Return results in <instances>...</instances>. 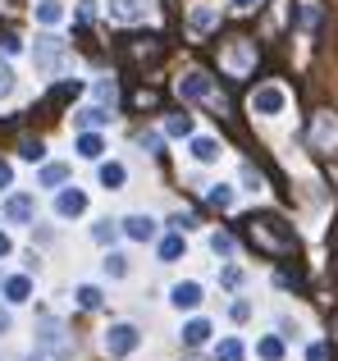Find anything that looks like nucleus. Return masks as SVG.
Masks as SVG:
<instances>
[{
    "instance_id": "41",
    "label": "nucleus",
    "mask_w": 338,
    "mask_h": 361,
    "mask_svg": "<svg viewBox=\"0 0 338 361\" xmlns=\"http://www.w3.org/2000/svg\"><path fill=\"white\" fill-rule=\"evenodd\" d=\"M9 183H14V165H9V160H0V192H5Z\"/></svg>"
},
{
    "instance_id": "32",
    "label": "nucleus",
    "mask_w": 338,
    "mask_h": 361,
    "mask_svg": "<svg viewBox=\"0 0 338 361\" xmlns=\"http://www.w3.org/2000/svg\"><path fill=\"white\" fill-rule=\"evenodd\" d=\"M302 27H320V5L315 0H302Z\"/></svg>"
},
{
    "instance_id": "25",
    "label": "nucleus",
    "mask_w": 338,
    "mask_h": 361,
    "mask_svg": "<svg viewBox=\"0 0 338 361\" xmlns=\"http://www.w3.org/2000/svg\"><path fill=\"white\" fill-rule=\"evenodd\" d=\"M128 270H133V265H128L124 252H110L106 256V274H110V279H128Z\"/></svg>"
},
{
    "instance_id": "48",
    "label": "nucleus",
    "mask_w": 338,
    "mask_h": 361,
    "mask_svg": "<svg viewBox=\"0 0 338 361\" xmlns=\"http://www.w3.org/2000/svg\"><path fill=\"white\" fill-rule=\"evenodd\" d=\"M334 329H338V325H334Z\"/></svg>"
},
{
    "instance_id": "26",
    "label": "nucleus",
    "mask_w": 338,
    "mask_h": 361,
    "mask_svg": "<svg viewBox=\"0 0 338 361\" xmlns=\"http://www.w3.org/2000/svg\"><path fill=\"white\" fill-rule=\"evenodd\" d=\"M165 133H169V137H192V115H169Z\"/></svg>"
},
{
    "instance_id": "13",
    "label": "nucleus",
    "mask_w": 338,
    "mask_h": 361,
    "mask_svg": "<svg viewBox=\"0 0 338 361\" xmlns=\"http://www.w3.org/2000/svg\"><path fill=\"white\" fill-rule=\"evenodd\" d=\"M187 27H192V37H206L220 27V9L215 5H192L187 9Z\"/></svg>"
},
{
    "instance_id": "28",
    "label": "nucleus",
    "mask_w": 338,
    "mask_h": 361,
    "mask_svg": "<svg viewBox=\"0 0 338 361\" xmlns=\"http://www.w3.org/2000/svg\"><path fill=\"white\" fill-rule=\"evenodd\" d=\"M64 178H69V165H46V169H42V178H37V183H42V188H60Z\"/></svg>"
},
{
    "instance_id": "12",
    "label": "nucleus",
    "mask_w": 338,
    "mask_h": 361,
    "mask_svg": "<svg viewBox=\"0 0 338 361\" xmlns=\"http://www.w3.org/2000/svg\"><path fill=\"white\" fill-rule=\"evenodd\" d=\"M82 211H87V192H82V188H64V192L55 197V215H60V220H78Z\"/></svg>"
},
{
    "instance_id": "24",
    "label": "nucleus",
    "mask_w": 338,
    "mask_h": 361,
    "mask_svg": "<svg viewBox=\"0 0 338 361\" xmlns=\"http://www.w3.org/2000/svg\"><path fill=\"white\" fill-rule=\"evenodd\" d=\"M37 18H42L46 27H55L64 18V5H60V0H42V5H37Z\"/></svg>"
},
{
    "instance_id": "18",
    "label": "nucleus",
    "mask_w": 338,
    "mask_h": 361,
    "mask_svg": "<svg viewBox=\"0 0 338 361\" xmlns=\"http://www.w3.org/2000/svg\"><path fill=\"white\" fill-rule=\"evenodd\" d=\"M73 123H78V128H106L110 110L106 106H82V110H73Z\"/></svg>"
},
{
    "instance_id": "38",
    "label": "nucleus",
    "mask_w": 338,
    "mask_h": 361,
    "mask_svg": "<svg viewBox=\"0 0 338 361\" xmlns=\"http://www.w3.org/2000/svg\"><path fill=\"white\" fill-rule=\"evenodd\" d=\"M238 283H242V270L238 265H224V288H238Z\"/></svg>"
},
{
    "instance_id": "27",
    "label": "nucleus",
    "mask_w": 338,
    "mask_h": 361,
    "mask_svg": "<svg viewBox=\"0 0 338 361\" xmlns=\"http://www.w3.org/2000/svg\"><path fill=\"white\" fill-rule=\"evenodd\" d=\"M242 357H247V348H242L238 338H224V343L215 348V361H242Z\"/></svg>"
},
{
    "instance_id": "4",
    "label": "nucleus",
    "mask_w": 338,
    "mask_h": 361,
    "mask_svg": "<svg viewBox=\"0 0 338 361\" xmlns=\"http://www.w3.org/2000/svg\"><path fill=\"white\" fill-rule=\"evenodd\" d=\"M101 348H106V353L115 357V361H124V357H133L137 348H142V329L128 325V320H119V325H110V329H106Z\"/></svg>"
},
{
    "instance_id": "14",
    "label": "nucleus",
    "mask_w": 338,
    "mask_h": 361,
    "mask_svg": "<svg viewBox=\"0 0 338 361\" xmlns=\"http://www.w3.org/2000/svg\"><path fill=\"white\" fill-rule=\"evenodd\" d=\"M169 302H174L178 311H196V307H201V283H196V279L174 283V288H169Z\"/></svg>"
},
{
    "instance_id": "17",
    "label": "nucleus",
    "mask_w": 338,
    "mask_h": 361,
    "mask_svg": "<svg viewBox=\"0 0 338 361\" xmlns=\"http://www.w3.org/2000/svg\"><path fill=\"white\" fill-rule=\"evenodd\" d=\"M220 156H224V147L215 137H192V160L196 165H215Z\"/></svg>"
},
{
    "instance_id": "45",
    "label": "nucleus",
    "mask_w": 338,
    "mask_h": 361,
    "mask_svg": "<svg viewBox=\"0 0 338 361\" xmlns=\"http://www.w3.org/2000/svg\"><path fill=\"white\" fill-rule=\"evenodd\" d=\"M14 252V243H9V233H0V256H9Z\"/></svg>"
},
{
    "instance_id": "34",
    "label": "nucleus",
    "mask_w": 338,
    "mask_h": 361,
    "mask_svg": "<svg viewBox=\"0 0 338 361\" xmlns=\"http://www.w3.org/2000/svg\"><path fill=\"white\" fill-rule=\"evenodd\" d=\"M9 92H14V69L0 60V97H9Z\"/></svg>"
},
{
    "instance_id": "33",
    "label": "nucleus",
    "mask_w": 338,
    "mask_h": 361,
    "mask_svg": "<svg viewBox=\"0 0 338 361\" xmlns=\"http://www.w3.org/2000/svg\"><path fill=\"white\" fill-rule=\"evenodd\" d=\"M211 252L215 256H233V238L229 233H211Z\"/></svg>"
},
{
    "instance_id": "44",
    "label": "nucleus",
    "mask_w": 338,
    "mask_h": 361,
    "mask_svg": "<svg viewBox=\"0 0 338 361\" xmlns=\"http://www.w3.org/2000/svg\"><path fill=\"white\" fill-rule=\"evenodd\" d=\"M229 5H233V9H256L261 0H229Z\"/></svg>"
},
{
    "instance_id": "30",
    "label": "nucleus",
    "mask_w": 338,
    "mask_h": 361,
    "mask_svg": "<svg viewBox=\"0 0 338 361\" xmlns=\"http://www.w3.org/2000/svg\"><path fill=\"white\" fill-rule=\"evenodd\" d=\"M183 256V233H169V238H161V261H178Z\"/></svg>"
},
{
    "instance_id": "16",
    "label": "nucleus",
    "mask_w": 338,
    "mask_h": 361,
    "mask_svg": "<svg viewBox=\"0 0 338 361\" xmlns=\"http://www.w3.org/2000/svg\"><path fill=\"white\" fill-rule=\"evenodd\" d=\"M211 334H215L211 320H187L178 338H183V348H201V343H211Z\"/></svg>"
},
{
    "instance_id": "36",
    "label": "nucleus",
    "mask_w": 338,
    "mask_h": 361,
    "mask_svg": "<svg viewBox=\"0 0 338 361\" xmlns=\"http://www.w3.org/2000/svg\"><path fill=\"white\" fill-rule=\"evenodd\" d=\"M96 18V0H78V23H92Z\"/></svg>"
},
{
    "instance_id": "35",
    "label": "nucleus",
    "mask_w": 338,
    "mask_h": 361,
    "mask_svg": "<svg viewBox=\"0 0 338 361\" xmlns=\"http://www.w3.org/2000/svg\"><path fill=\"white\" fill-rule=\"evenodd\" d=\"M82 92V82H60V87H55V101H69V97H78Z\"/></svg>"
},
{
    "instance_id": "39",
    "label": "nucleus",
    "mask_w": 338,
    "mask_h": 361,
    "mask_svg": "<svg viewBox=\"0 0 338 361\" xmlns=\"http://www.w3.org/2000/svg\"><path fill=\"white\" fill-rule=\"evenodd\" d=\"M229 316H233V320H247V316H251V302H242V298H238V302L229 307Z\"/></svg>"
},
{
    "instance_id": "9",
    "label": "nucleus",
    "mask_w": 338,
    "mask_h": 361,
    "mask_svg": "<svg viewBox=\"0 0 338 361\" xmlns=\"http://www.w3.org/2000/svg\"><path fill=\"white\" fill-rule=\"evenodd\" d=\"M37 215V197L32 192H9L5 197V220L9 224H32Z\"/></svg>"
},
{
    "instance_id": "1",
    "label": "nucleus",
    "mask_w": 338,
    "mask_h": 361,
    "mask_svg": "<svg viewBox=\"0 0 338 361\" xmlns=\"http://www.w3.org/2000/svg\"><path fill=\"white\" fill-rule=\"evenodd\" d=\"M247 243L256 247V252H265V256H293V247H297V238H293V229H288L279 215H247Z\"/></svg>"
},
{
    "instance_id": "10",
    "label": "nucleus",
    "mask_w": 338,
    "mask_h": 361,
    "mask_svg": "<svg viewBox=\"0 0 338 361\" xmlns=\"http://www.w3.org/2000/svg\"><path fill=\"white\" fill-rule=\"evenodd\" d=\"M311 142H315L320 151H334V147H338V115L320 110V115H315V123H311Z\"/></svg>"
},
{
    "instance_id": "31",
    "label": "nucleus",
    "mask_w": 338,
    "mask_h": 361,
    "mask_svg": "<svg viewBox=\"0 0 338 361\" xmlns=\"http://www.w3.org/2000/svg\"><path fill=\"white\" fill-rule=\"evenodd\" d=\"M78 307H87V311L101 307V288H96V283H82V288H78Z\"/></svg>"
},
{
    "instance_id": "3",
    "label": "nucleus",
    "mask_w": 338,
    "mask_h": 361,
    "mask_svg": "<svg viewBox=\"0 0 338 361\" xmlns=\"http://www.w3.org/2000/svg\"><path fill=\"white\" fill-rule=\"evenodd\" d=\"M64 55H69V46H64L55 32L37 37V46H32V64H37V73H42V78H55V73L64 69Z\"/></svg>"
},
{
    "instance_id": "23",
    "label": "nucleus",
    "mask_w": 338,
    "mask_h": 361,
    "mask_svg": "<svg viewBox=\"0 0 338 361\" xmlns=\"http://www.w3.org/2000/svg\"><path fill=\"white\" fill-rule=\"evenodd\" d=\"M119 233H124V229H119L115 220H96V224H92V238H96L101 247H110V243L119 238Z\"/></svg>"
},
{
    "instance_id": "46",
    "label": "nucleus",
    "mask_w": 338,
    "mask_h": 361,
    "mask_svg": "<svg viewBox=\"0 0 338 361\" xmlns=\"http://www.w3.org/2000/svg\"><path fill=\"white\" fill-rule=\"evenodd\" d=\"M23 361H46V353H32V357H23Z\"/></svg>"
},
{
    "instance_id": "7",
    "label": "nucleus",
    "mask_w": 338,
    "mask_h": 361,
    "mask_svg": "<svg viewBox=\"0 0 338 361\" xmlns=\"http://www.w3.org/2000/svg\"><path fill=\"white\" fill-rule=\"evenodd\" d=\"M251 110H256V115H265V119L284 115V110H288V92L279 87V82H265V87L251 92Z\"/></svg>"
},
{
    "instance_id": "29",
    "label": "nucleus",
    "mask_w": 338,
    "mask_h": 361,
    "mask_svg": "<svg viewBox=\"0 0 338 361\" xmlns=\"http://www.w3.org/2000/svg\"><path fill=\"white\" fill-rule=\"evenodd\" d=\"M265 361H284V338H275V334H265L261 338V348H256Z\"/></svg>"
},
{
    "instance_id": "11",
    "label": "nucleus",
    "mask_w": 338,
    "mask_h": 361,
    "mask_svg": "<svg viewBox=\"0 0 338 361\" xmlns=\"http://www.w3.org/2000/svg\"><path fill=\"white\" fill-rule=\"evenodd\" d=\"M106 9H110L115 23H142L146 9H151V0H106Z\"/></svg>"
},
{
    "instance_id": "15",
    "label": "nucleus",
    "mask_w": 338,
    "mask_h": 361,
    "mask_svg": "<svg viewBox=\"0 0 338 361\" xmlns=\"http://www.w3.org/2000/svg\"><path fill=\"white\" fill-rule=\"evenodd\" d=\"M119 229H124V233H128L133 243H151L156 233H161V224H156L151 215H128V220L119 224Z\"/></svg>"
},
{
    "instance_id": "40",
    "label": "nucleus",
    "mask_w": 338,
    "mask_h": 361,
    "mask_svg": "<svg viewBox=\"0 0 338 361\" xmlns=\"http://www.w3.org/2000/svg\"><path fill=\"white\" fill-rule=\"evenodd\" d=\"M306 361H330V348H325V343H311V348H306Z\"/></svg>"
},
{
    "instance_id": "42",
    "label": "nucleus",
    "mask_w": 338,
    "mask_h": 361,
    "mask_svg": "<svg viewBox=\"0 0 338 361\" xmlns=\"http://www.w3.org/2000/svg\"><path fill=\"white\" fill-rule=\"evenodd\" d=\"M96 97H101V101H110V106H115V82H96Z\"/></svg>"
},
{
    "instance_id": "5",
    "label": "nucleus",
    "mask_w": 338,
    "mask_h": 361,
    "mask_svg": "<svg viewBox=\"0 0 338 361\" xmlns=\"http://www.w3.org/2000/svg\"><path fill=\"white\" fill-rule=\"evenodd\" d=\"M220 64L229 69V78H247V73L256 69V42H247V37L229 42V46L220 51Z\"/></svg>"
},
{
    "instance_id": "6",
    "label": "nucleus",
    "mask_w": 338,
    "mask_h": 361,
    "mask_svg": "<svg viewBox=\"0 0 338 361\" xmlns=\"http://www.w3.org/2000/svg\"><path fill=\"white\" fill-rule=\"evenodd\" d=\"M178 97H183V101H211V106H220V110H224V97L215 92V82L206 78L201 69H187L183 78H178Z\"/></svg>"
},
{
    "instance_id": "47",
    "label": "nucleus",
    "mask_w": 338,
    "mask_h": 361,
    "mask_svg": "<svg viewBox=\"0 0 338 361\" xmlns=\"http://www.w3.org/2000/svg\"><path fill=\"white\" fill-rule=\"evenodd\" d=\"M183 361H206V357H183Z\"/></svg>"
},
{
    "instance_id": "19",
    "label": "nucleus",
    "mask_w": 338,
    "mask_h": 361,
    "mask_svg": "<svg viewBox=\"0 0 338 361\" xmlns=\"http://www.w3.org/2000/svg\"><path fill=\"white\" fill-rule=\"evenodd\" d=\"M124 183H128V169L119 165V160H106V165H101V188H110V192H119Z\"/></svg>"
},
{
    "instance_id": "2",
    "label": "nucleus",
    "mask_w": 338,
    "mask_h": 361,
    "mask_svg": "<svg viewBox=\"0 0 338 361\" xmlns=\"http://www.w3.org/2000/svg\"><path fill=\"white\" fill-rule=\"evenodd\" d=\"M37 353H46V357H55V361H69L73 357V334L55 316H46L42 325H37Z\"/></svg>"
},
{
    "instance_id": "22",
    "label": "nucleus",
    "mask_w": 338,
    "mask_h": 361,
    "mask_svg": "<svg viewBox=\"0 0 338 361\" xmlns=\"http://www.w3.org/2000/svg\"><path fill=\"white\" fill-rule=\"evenodd\" d=\"M101 151H106V142H101L96 133H82L78 137V156L82 160H101Z\"/></svg>"
},
{
    "instance_id": "37",
    "label": "nucleus",
    "mask_w": 338,
    "mask_h": 361,
    "mask_svg": "<svg viewBox=\"0 0 338 361\" xmlns=\"http://www.w3.org/2000/svg\"><path fill=\"white\" fill-rule=\"evenodd\" d=\"M46 156V147H42V142H32V137H27L23 142V160H42Z\"/></svg>"
},
{
    "instance_id": "43",
    "label": "nucleus",
    "mask_w": 338,
    "mask_h": 361,
    "mask_svg": "<svg viewBox=\"0 0 338 361\" xmlns=\"http://www.w3.org/2000/svg\"><path fill=\"white\" fill-rule=\"evenodd\" d=\"M9 329H14V316H9V311H5V307H0V338H5V334H9Z\"/></svg>"
},
{
    "instance_id": "20",
    "label": "nucleus",
    "mask_w": 338,
    "mask_h": 361,
    "mask_svg": "<svg viewBox=\"0 0 338 361\" xmlns=\"http://www.w3.org/2000/svg\"><path fill=\"white\" fill-rule=\"evenodd\" d=\"M5 298L9 302H27L32 298V279H27V274H9L5 279Z\"/></svg>"
},
{
    "instance_id": "8",
    "label": "nucleus",
    "mask_w": 338,
    "mask_h": 361,
    "mask_svg": "<svg viewBox=\"0 0 338 361\" xmlns=\"http://www.w3.org/2000/svg\"><path fill=\"white\" fill-rule=\"evenodd\" d=\"M161 55H165L161 37H133V42H124V60H133V64H156Z\"/></svg>"
},
{
    "instance_id": "21",
    "label": "nucleus",
    "mask_w": 338,
    "mask_h": 361,
    "mask_svg": "<svg viewBox=\"0 0 338 361\" xmlns=\"http://www.w3.org/2000/svg\"><path fill=\"white\" fill-rule=\"evenodd\" d=\"M206 202H211L215 211H229V206L238 202V192H233L229 183H215V188H206Z\"/></svg>"
}]
</instances>
